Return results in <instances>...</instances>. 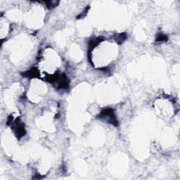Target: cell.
Here are the masks:
<instances>
[{
  "label": "cell",
  "instance_id": "obj_2",
  "mask_svg": "<svg viewBox=\"0 0 180 180\" xmlns=\"http://www.w3.org/2000/svg\"><path fill=\"white\" fill-rule=\"evenodd\" d=\"M25 75L28 77H30V78H32V77H39V71L37 68H33L31 70H30L28 72L25 73Z\"/></svg>",
  "mask_w": 180,
  "mask_h": 180
},
{
  "label": "cell",
  "instance_id": "obj_1",
  "mask_svg": "<svg viewBox=\"0 0 180 180\" xmlns=\"http://www.w3.org/2000/svg\"><path fill=\"white\" fill-rule=\"evenodd\" d=\"M100 116L102 117H108V122L111 123V124L115 125H117V124H118L115 118V116L114 115L113 110L111 109V108L103 110L101 112Z\"/></svg>",
  "mask_w": 180,
  "mask_h": 180
},
{
  "label": "cell",
  "instance_id": "obj_3",
  "mask_svg": "<svg viewBox=\"0 0 180 180\" xmlns=\"http://www.w3.org/2000/svg\"><path fill=\"white\" fill-rule=\"evenodd\" d=\"M25 134H26V130H25L23 125L17 124V127H16V135H17V136L20 138L24 136Z\"/></svg>",
  "mask_w": 180,
  "mask_h": 180
},
{
  "label": "cell",
  "instance_id": "obj_4",
  "mask_svg": "<svg viewBox=\"0 0 180 180\" xmlns=\"http://www.w3.org/2000/svg\"><path fill=\"white\" fill-rule=\"evenodd\" d=\"M167 37L165 36V35H163V34H160L158 36L157 39H156V41L160 42V41H167Z\"/></svg>",
  "mask_w": 180,
  "mask_h": 180
}]
</instances>
